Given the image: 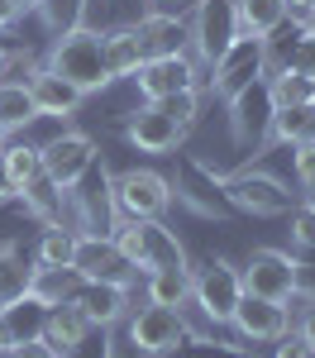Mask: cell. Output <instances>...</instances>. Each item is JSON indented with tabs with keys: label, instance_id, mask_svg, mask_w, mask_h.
<instances>
[{
	"label": "cell",
	"instance_id": "b9f144b4",
	"mask_svg": "<svg viewBox=\"0 0 315 358\" xmlns=\"http://www.w3.org/2000/svg\"><path fill=\"white\" fill-rule=\"evenodd\" d=\"M143 358H153V354H143Z\"/></svg>",
	"mask_w": 315,
	"mask_h": 358
},
{
	"label": "cell",
	"instance_id": "603a6c76",
	"mask_svg": "<svg viewBox=\"0 0 315 358\" xmlns=\"http://www.w3.org/2000/svg\"><path fill=\"white\" fill-rule=\"evenodd\" d=\"M229 5L244 38H268L272 29L286 24V0H229Z\"/></svg>",
	"mask_w": 315,
	"mask_h": 358
},
{
	"label": "cell",
	"instance_id": "d6a6232c",
	"mask_svg": "<svg viewBox=\"0 0 315 358\" xmlns=\"http://www.w3.org/2000/svg\"><path fill=\"white\" fill-rule=\"evenodd\" d=\"M5 358H62V354H57L43 334H24V339H15V349H10Z\"/></svg>",
	"mask_w": 315,
	"mask_h": 358
},
{
	"label": "cell",
	"instance_id": "6da1fadb",
	"mask_svg": "<svg viewBox=\"0 0 315 358\" xmlns=\"http://www.w3.org/2000/svg\"><path fill=\"white\" fill-rule=\"evenodd\" d=\"M43 67L57 72L62 82H72L82 96H101L110 86V72H105V34L96 24H72L53 34V48L43 57Z\"/></svg>",
	"mask_w": 315,
	"mask_h": 358
},
{
	"label": "cell",
	"instance_id": "836d02e7",
	"mask_svg": "<svg viewBox=\"0 0 315 358\" xmlns=\"http://www.w3.org/2000/svg\"><path fill=\"white\" fill-rule=\"evenodd\" d=\"M311 354H315V349H311V344H306L296 330H286L282 339L272 344V358H311Z\"/></svg>",
	"mask_w": 315,
	"mask_h": 358
},
{
	"label": "cell",
	"instance_id": "e0dca14e",
	"mask_svg": "<svg viewBox=\"0 0 315 358\" xmlns=\"http://www.w3.org/2000/svg\"><path fill=\"white\" fill-rule=\"evenodd\" d=\"M291 148V143H315V101L311 106H286L268 115V129L258 138V148Z\"/></svg>",
	"mask_w": 315,
	"mask_h": 358
},
{
	"label": "cell",
	"instance_id": "f6af8a7d",
	"mask_svg": "<svg viewBox=\"0 0 315 358\" xmlns=\"http://www.w3.org/2000/svg\"><path fill=\"white\" fill-rule=\"evenodd\" d=\"M311 358H315V354H311Z\"/></svg>",
	"mask_w": 315,
	"mask_h": 358
},
{
	"label": "cell",
	"instance_id": "4fadbf2b",
	"mask_svg": "<svg viewBox=\"0 0 315 358\" xmlns=\"http://www.w3.org/2000/svg\"><path fill=\"white\" fill-rule=\"evenodd\" d=\"M72 273L82 277V282H119V287H129L134 268L119 258V248L110 244V234H77Z\"/></svg>",
	"mask_w": 315,
	"mask_h": 358
},
{
	"label": "cell",
	"instance_id": "ab89813d",
	"mask_svg": "<svg viewBox=\"0 0 315 358\" xmlns=\"http://www.w3.org/2000/svg\"><path fill=\"white\" fill-rule=\"evenodd\" d=\"M10 62H15V53H10V48H0V82H5V72H10Z\"/></svg>",
	"mask_w": 315,
	"mask_h": 358
},
{
	"label": "cell",
	"instance_id": "f1b7e54d",
	"mask_svg": "<svg viewBox=\"0 0 315 358\" xmlns=\"http://www.w3.org/2000/svg\"><path fill=\"white\" fill-rule=\"evenodd\" d=\"M72 248H77V229L48 224L43 239H38V248H34V263H38V268H72Z\"/></svg>",
	"mask_w": 315,
	"mask_h": 358
},
{
	"label": "cell",
	"instance_id": "83f0119b",
	"mask_svg": "<svg viewBox=\"0 0 315 358\" xmlns=\"http://www.w3.org/2000/svg\"><path fill=\"white\" fill-rule=\"evenodd\" d=\"M143 301L148 306H191V273H143Z\"/></svg>",
	"mask_w": 315,
	"mask_h": 358
},
{
	"label": "cell",
	"instance_id": "8d00e7d4",
	"mask_svg": "<svg viewBox=\"0 0 315 358\" xmlns=\"http://www.w3.org/2000/svg\"><path fill=\"white\" fill-rule=\"evenodd\" d=\"M15 20H20V15H15V10L0 0V34H10V29H15Z\"/></svg>",
	"mask_w": 315,
	"mask_h": 358
},
{
	"label": "cell",
	"instance_id": "d4e9b609",
	"mask_svg": "<svg viewBox=\"0 0 315 358\" xmlns=\"http://www.w3.org/2000/svg\"><path fill=\"white\" fill-rule=\"evenodd\" d=\"M34 120H43V115H38L34 96H29V82H0V134L15 138Z\"/></svg>",
	"mask_w": 315,
	"mask_h": 358
},
{
	"label": "cell",
	"instance_id": "8992f818",
	"mask_svg": "<svg viewBox=\"0 0 315 358\" xmlns=\"http://www.w3.org/2000/svg\"><path fill=\"white\" fill-rule=\"evenodd\" d=\"M239 296H244V282H239V268L229 258H205L191 273V306L210 325H229Z\"/></svg>",
	"mask_w": 315,
	"mask_h": 358
},
{
	"label": "cell",
	"instance_id": "2e32d148",
	"mask_svg": "<svg viewBox=\"0 0 315 358\" xmlns=\"http://www.w3.org/2000/svg\"><path fill=\"white\" fill-rule=\"evenodd\" d=\"M139 273H191L177 229H168L163 220H143V268Z\"/></svg>",
	"mask_w": 315,
	"mask_h": 358
},
{
	"label": "cell",
	"instance_id": "7bdbcfd3",
	"mask_svg": "<svg viewBox=\"0 0 315 358\" xmlns=\"http://www.w3.org/2000/svg\"><path fill=\"white\" fill-rule=\"evenodd\" d=\"M38 5H43V0H38Z\"/></svg>",
	"mask_w": 315,
	"mask_h": 358
},
{
	"label": "cell",
	"instance_id": "d6986e66",
	"mask_svg": "<svg viewBox=\"0 0 315 358\" xmlns=\"http://www.w3.org/2000/svg\"><path fill=\"white\" fill-rule=\"evenodd\" d=\"M38 334H43V339H48V344H53L62 358H72V354L86 344L91 325H86L82 310L67 301V306H48V310H43V325H38Z\"/></svg>",
	"mask_w": 315,
	"mask_h": 358
},
{
	"label": "cell",
	"instance_id": "4316f807",
	"mask_svg": "<svg viewBox=\"0 0 315 358\" xmlns=\"http://www.w3.org/2000/svg\"><path fill=\"white\" fill-rule=\"evenodd\" d=\"M268 101H272V110H286V106H311V101H315V77L296 72V67H282V72H272V77H268Z\"/></svg>",
	"mask_w": 315,
	"mask_h": 358
},
{
	"label": "cell",
	"instance_id": "ee69618b",
	"mask_svg": "<svg viewBox=\"0 0 315 358\" xmlns=\"http://www.w3.org/2000/svg\"><path fill=\"white\" fill-rule=\"evenodd\" d=\"M311 201H315V196H311Z\"/></svg>",
	"mask_w": 315,
	"mask_h": 358
},
{
	"label": "cell",
	"instance_id": "3957f363",
	"mask_svg": "<svg viewBox=\"0 0 315 358\" xmlns=\"http://www.w3.org/2000/svg\"><path fill=\"white\" fill-rule=\"evenodd\" d=\"M172 201H177L172 182L153 167H129L110 182V206L129 220H163L172 210Z\"/></svg>",
	"mask_w": 315,
	"mask_h": 358
},
{
	"label": "cell",
	"instance_id": "4dcf8cb0",
	"mask_svg": "<svg viewBox=\"0 0 315 358\" xmlns=\"http://www.w3.org/2000/svg\"><path fill=\"white\" fill-rule=\"evenodd\" d=\"M286 224H291V244L315 253V201H301L286 210Z\"/></svg>",
	"mask_w": 315,
	"mask_h": 358
},
{
	"label": "cell",
	"instance_id": "8fae6325",
	"mask_svg": "<svg viewBox=\"0 0 315 358\" xmlns=\"http://www.w3.org/2000/svg\"><path fill=\"white\" fill-rule=\"evenodd\" d=\"M134 86H139L143 101H168L177 91H191L200 86V67L186 53H163V57H143L139 72H134Z\"/></svg>",
	"mask_w": 315,
	"mask_h": 358
},
{
	"label": "cell",
	"instance_id": "5bb4252c",
	"mask_svg": "<svg viewBox=\"0 0 315 358\" xmlns=\"http://www.w3.org/2000/svg\"><path fill=\"white\" fill-rule=\"evenodd\" d=\"M72 306L86 315L91 330H115L129 315V287H119V282H82Z\"/></svg>",
	"mask_w": 315,
	"mask_h": 358
},
{
	"label": "cell",
	"instance_id": "60d3db41",
	"mask_svg": "<svg viewBox=\"0 0 315 358\" xmlns=\"http://www.w3.org/2000/svg\"><path fill=\"white\" fill-rule=\"evenodd\" d=\"M153 10H177V5H186V0H148Z\"/></svg>",
	"mask_w": 315,
	"mask_h": 358
},
{
	"label": "cell",
	"instance_id": "277c9868",
	"mask_svg": "<svg viewBox=\"0 0 315 358\" xmlns=\"http://www.w3.org/2000/svg\"><path fill=\"white\" fill-rule=\"evenodd\" d=\"M124 325H129V349H134V354H153V358L177 354V349L191 339L186 315H182V310H172V306H148V301L129 306Z\"/></svg>",
	"mask_w": 315,
	"mask_h": 358
},
{
	"label": "cell",
	"instance_id": "cb8c5ba5",
	"mask_svg": "<svg viewBox=\"0 0 315 358\" xmlns=\"http://www.w3.org/2000/svg\"><path fill=\"white\" fill-rule=\"evenodd\" d=\"M143 62V43H139V29L134 24H119V29H105V72L110 82L119 77H134Z\"/></svg>",
	"mask_w": 315,
	"mask_h": 358
},
{
	"label": "cell",
	"instance_id": "9c48e42d",
	"mask_svg": "<svg viewBox=\"0 0 315 358\" xmlns=\"http://www.w3.org/2000/svg\"><path fill=\"white\" fill-rule=\"evenodd\" d=\"M254 82H268L263 77V38H239L234 48H229L210 72H205V96H215V101H229V96H239L244 86Z\"/></svg>",
	"mask_w": 315,
	"mask_h": 358
},
{
	"label": "cell",
	"instance_id": "52a82bcc",
	"mask_svg": "<svg viewBox=\"0 0 315 358\" xmlns=\"http://www.w3.org/2000/svg\"><path fill=\"white\" fill-rule=\"evenodd\" d=\"M220 196H225L229 210H239V215H286L296 206L282 177H268V172H254V167H239L234 177H225Z\"/></svg>",
	"mask_w": 315,
	"mask_h": 358
},
{
	"label": "cell",
	"instance_id": "7c38bea8",
	"mask_svg": "<svg viewBox=\"0 0 315 358\" xmlns=\"http://www.w3.org/2000/svg\"><path fill=\"white\" fill-rule=\"evenodd\" d=\"M124 138H129V148H139V153H153V158H168L172 148H182V138L186 129L172 120L163 106H153V101H143L139 110L129 115V124H124Z\"/></svg>",
	"mask_w": 315,
	"mask_h": 358
},
{
	"label": "cell",
	"instance_id": "ba28073f",
	"mask_svg": "<svg viewBox=\"0 0 315 358\" xmlns=\"http://www.w3.org/2000/svg\"><path fill=\"white\" fill-rule=\"evenodd\" d=\"M43 158V177L53 182L57 192H77L86 182V172L96 167V138L91 134H57L48 143H38Z\"/></svg>",
	"mask_w": 315,
	"mask_h": 358
},
{
	"label": "cell",
	"instance_id": "7a4b0ae2",
	"mask_svg": "<svg viewBox=\"0 0 315 358\" xmlns=\"http://www.w3.org/2000/svg\"><path fill=\"white\" fill-rule=\"evenodd\" d=\"M239 38H244V34L234 24V5H229V0H196V10H191V20H186V43H191V62L200 67V77H205Z\"/></svg>",
	"mask_w": 315,
	"mask_h": 358
},
{
	"label": "cell",
	"instance_id": "484cf974",
	"mask_svg": "<svg viewBox=\"0 0 315 358\" xmlns=\"http://www.w3.org/2000/svg\"><path fill=\"white\" fill-rule=\"evenodd\" d=\"M77 287H82V277L72 273V268H38L34 273V287H29V296L43 306H67L72 296H77Z\"/></svg>",
	"mask_w": 315,
	"mask_h": 358
},
{
	"label": "cell",
	"instance_id": "44dd1931",
	"mask_svg": "<svg viewBox=\"0 0 315 358\" xmlns=\"http://www.w3.org/2000/svg\"><path fill=\"white\" fill-rule=\"evenodd\" d=\"M0 177H5V187L10 196H24L38 177H43V158H38V143H20V138H10L5 148H0Z\"/></svg>",
	"mask_w": 315,
	"mask_h": 358
},
{
	"label": "cell",
	"instance_id": "ffe728a7",
	"mask_svg": "<svg viewBox=\"0 0 315 358\" xmlns=\"http://www.w3.org/2000/svg\"><path fill=\"white\" fill-rule=\"evenodd\" d=\"M229 134H234V143H249V129H268V115H272V101H268V82H254L244 86L239 96H229Z\"/></svg>",
	"mask_w": 315,
	"mask_h": 358
},
{
	"label": "cell",
	"instance_id": "1f68e13d",
	"mask_svg": "<svg viewBox=\"0 0 315 358\" xmlns=\"http://www.w3.org/2000/svg\"><path fill=\"white\" fill-rule=\"evenodd\" d=\"M291 172H296V187L315 196V143H291Z\"/></svg>",
	"mask_w": 315,
	"mask_h": 358
},
{
	"label": "cell",
	"instance_id": "f546056e",
	"mask_svg": "<svg viewBox=\"0 0 315 358\" xmlns=\"http://www.w3.org/2000/svg\"><path fill=\"white\" fill-rule=\"evenodd\" d=\"M158 106H163V110H168L172 120L182 124V129H191V124L200 120V106H205V91H200V86H191V91H177V96H168V101H158Z\"/></svg>",
	"mask_w": 315,
	"mask_h": 358
},
{
	"label": "cell",
	"instance_id": "ac0fdd59",
	"mask_svg": "<svg viewBox=\"0 0 315 358\" xmlns=\"http://www.w3.org/2000/svg\"><path fill=\"white\" fill-rule=\"evenodd\" d=\"M134 29H139L143 57H163V53H182V48H186V20H182V15L148 10V15H143Z\"/></svg>",
	"mask_w": 315,
	"mask_h": 358
},
{
	"label": "cell",
	"instance_id": "9a60e30c",
	"mask_svg": "<svg viewBox=\"0 0 315 358\" xmlns=\"http://www.w3.org/2000/svg\"><path fill=\"white\" fill-rule=\"evenodd\" d=\"M29 96H34V106H38L43 120H72L86 106L82 91L72 82H62L57 72H48V67H34L29 72Z\"/></svg>",
	"mask_w": 315,
	"mask_h": 358
},
{
	"label": "cell",
	"instance_id": "d590c367",
	"mask_svg": "<svg viewBox=\"0 0 315 358\" xmlns=\"http://www.w3.org/2000/svg\"><path fill=\"white\" fill-rule=\"evenodd\" d=\"M10 349H15V325H10V315L0 310V358L10 354Z\"/></svg>",
	"mask_w": 315,
	"mask_h": 358
},
{
	"label": "cell",
	"instance_id": "30bf717a",
	"mask_svg": "<svg viewBox=\"0 0 315 358\" xmlns=\"http://www.w3.org/2000/svg\"><path fill=\"white\" fill-rule=\"evenodd\" d=\"M229 330L239 334V344H249V349H258V344H277L286 330H291V310H286L282 301H263V296H239V306H234V315H229Z\"/></svg>",
	"mask_w": 315,
	"mask_h": 358
},
{
	"label": "cell",
	"instance_id": "7402d4cb",
	"mask_svg": "<svg viewBox=\"0 0 315 358\" xmlns=\"http://www.w3.org/2000/svg\"><path fill=\"white\" fill-rule=\"evenodd\" d=\"M34 273H38V263H29L20 244H0V310L24 301L29 287H34Z\"/></svg>",
	"mask_w": 315,
	"mask_h": 358
},
{
	"label": "cell",
	"instance_id": "5b68a950",
	"mask_svg": "<svg viewBox=\"0 0 315 358\" xmlns=\"http://www.w3.org/2000/svg\"><path fill=\"white\" fill-rule=\"evenodd\" d=\"M239 282L249 296H263V301H296L301 292V263L282 253V248H254L249 263L239 268Z\"/></svg>",
	"mask_w": 315,
	"mask_h": 358
},
{
	"label": "cell",
	"instance_id": "f35d334b",
	"mask_svg": "<svg viewBox=\"0 0 315 358\" xmlns=\"http://www.w3.org/2000/svg\"><path fill=\"white\" fill-rule=\"evenodd\" d=\"M5 5H10L15 15H24V10H38V0H5Z\"/></svg>",
	"mask_w": 315,
	"mask_h": 358
},
{
	"label": "cell",
	"instance_id": "74e56055",
	"mask_svg": "<svg viewBox=\"0 0 315 358\" xmlns=\"http://www.w3.org/2000/svg\"><path fill=\"white\" fill-rule=\"evenodd\" d=\"M286 15H315V0H286Z\"/></svg>",
	"mask_w": 315,
	"mask_h": 358
},
{
	"label": "cell",
	"instance_id": "e575fe53",
	"mask_svg": "<svg viewBox=\"0 0 315 358\" xmlns=\"http://www.w3.org/2000/svg\"><path fill=\"white\" fill-rule=\"evenodd\" d=\"M291 330L315 349V296H301V310H296V325H291Z\"/></svg>",
	"mask_w": 315,
	"mask_h": 358
}]
</instances>
